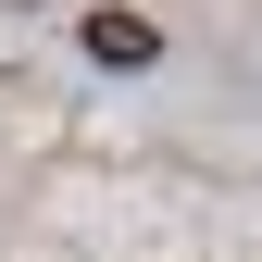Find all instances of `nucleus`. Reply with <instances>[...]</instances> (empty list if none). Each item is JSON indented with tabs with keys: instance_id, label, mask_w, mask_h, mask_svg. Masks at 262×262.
<instances>
[{
	"instance_id": "obj_1",
	"label": "nucleus",
	"mask_w": 262,
	"mask_h": 262,
	"mask_svg": "<svg viewBox=\"0 0 262 262\" xmlns=\"http://www.w3.org/2000/svg\"><path fill=\"white\" fill-rule=\"evenodd\" d=\"M88 50H100V62H150L162 38H150V25H138V13H88Z\"/></svg>"
}]
</instances>
